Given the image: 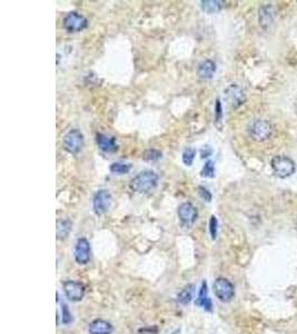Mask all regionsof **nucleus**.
I'll return each instance as SVG.
<instances>
[{
	"instance_id": "nucleus-1",
	"label": "nucleus",
	"mask_w": 297,
	"mask_h": 334,
	"mask_svg": "<svg viewBox=\"0 0 297 334\" xmlns=\"http://www.w3.org/2000/svg\"><path fill=\"white\" fill-rule=\"evenodd\" d=\"M157 184L158 175L154 171H150V169L140 172L130 181V186L134 191L142 194H147L154 191Z\"/></svg>"
},
{
	"instance_id": "nucleus-2",
	"label": "nucleus",
	"mask_w": 297,
	"mask_h": 334,
	"mask_svg": "<svg viewBox=\"0 0 297 334\" xmlns=\"http://www.w3.org/2000/svg\"><path fill=\"white\" fill-rule=\"evenodd\" d=\"M270 165L272 168H273L275 175L280 178H286L292 176L295 173L296 169L293 159H290V157L284 155L274 156L273 159H272Z\"/></svg>"
},
{
	"instance_id": "nucleus-3",
	"label": "nucleus",
	"mask_w": 297,
	"mask_h": 334,
	"mask_svg": "<svg viewBox=\"0 0 297 334\" xmlns=\"http://www.w3.org/2000/svg\"><path fill=\"white\" fill-rule=\"evenodd\" d=\"M84 135L78 129H72L62 138L64 149L69 154H77L82 151L84 146Z\"/></svg>"
},
{
	"instance_id": "nucleus-4",
	"label": "nucleus",
	"mask_w": 297,
	"mask_h": 334,
	"mask_svg": "<svg viewBox=\"0 0 297 334\" xmlns=\"http://www.w3.org/2000/svg\"><path fill=\"white\" fill-rule=\"evenodd\" d=\"M216 297L222 302H230L235 295L234 285L224 277H218L212 284Z\"/></svg>"
},
{
	"instance_id": "nucleus-5",
	"label": "nucleus",
	"mask_w": 297,
	"mask_h": 334,
	"mask_svg": "<svg viewBox=\"0 0 297 334\" xmlns=\"http://www.w3.org/2000/svg\"><path fill=\"white\" fill-rule=\"evenodd\" d=\"M270 124L266 121H262V119H257L250 124L248 127V133L250 137L256 142H264L268 139L272 135Z\"/></svg>"
},
{
	"instance_id": "nucleus-6",
	"label": "nucleus",
	"mask_w": 297,
	"mask_h": 334,
	"mask_svg": "<svg viewBox=\"0 0 297 334\" xmlns=\"http://www.w3.org/2000/svg\"><path fill=\"white\" fill-rule=\"evenodd\" d=\"M64 293L72 302H80L86 294V287L82 283L68 280L62 283Z\"/></svg>"
},
{
	"instance_id": "nucleus-7",
	"label": "nucleus",
	"mask_w": 297,
	"mask_h": 334,
	"mask_svg": "<svg viewBox=\"0 0 297 334\" xmlns=\"http://www.w3.org/2000/svg\"><path fill=\"white\" fill-rule=\"evenodd\" d=\"M112 202V197L110 191H107V189H99L98 192H96L92 199L94 212H95L97 215H102V214H105L108 209L110 208Z\"/></svg>"
},
{
	"instance_id": "nucleus-8",
	"label": "nucleus",
	"mask_w": 297,
	"mask_h": 334,
	"mask_svg": "<svg viewBox=\"0 0 297 334\" xmlns=\"http://www.w3.org/2000/svg\"><path fill=\"white\" fill-rule=\"evenodd\" d=\"M62 25H64V28H65L67 32L78 33L87 28L88 21L86 17L82 16V15L72 12V13H69L67 16L64 18Z\"/></svg>"
},
{
	"instance_id": "nucleus-9",
	"label": "nucleus",
	"mask_w": 297,
	"mask_h": 334,
	"mask_svg": "<svg viewBox=\"0 0 297 334\" xmlns=\"http://www.w3.org/2000/svg\"><path fill=\"white\" fill-rule=\"evenodd\" d=\"M178 217L184 225H192L196 222L198 217L197 208L190 202L182 203L177 209Z\"/></svg>"
},
{
	"instance_id": "nucleus-10",
	"label": "nucleus",
	"mask_w": 297,
	"mask_h": 334,
	"mask_svg": "<svg viewBox=\"0 0 297 334\" xmlns=\"http://www.w3.org/2000/svg\"><path fill=\"white\" fill-rule=\"evenodd\" d=\"M90 244L85 237L79 238L75 246V261L79 265H86L90 261Z\"/></svg>"
},
{
	"instance_id": "nucleus-11",
	"label": "nucleus",
	"mask_w": 297,
	"mask_h": 334,
	"mask_svg": "<svg viewBox=\"0 0 297 334\" xmlns=\"http://www.w3.org/2000/svg\"><path fill=\"white\" fill-rule=\"evenodd\" d=\"M225 95H226L227 102L230 103V106L235 107V108L240 106V105L244 104L246 101L244 91H242L240 86H237V85L235 84H232L230 85V86L226 88Z\"/></svg>"
},
{
	"instance_id": "nucleus-12",
	"label": "nucleus",
	"mask_w": 297,
	"mask_h": 334,
	"mask_svg": "<svg viewBox=\"0 0 297 334\" xmlns=\"http://www.w3.org/2000/svg\"><path fill=\"white\" fill-rule=\"evenodd\" d=\"M88 332L89 334H112L114 325L102 318H96L89 323Z\"/></svg>"
},
{
	"instance_id": "nucleus-13",
	"label": "nucleus",
	"mask_w": 297,
	"mask_h": 334,
	"mask_svg": "<svg viewBox=\"0 0 297 334\" xmlns=\"http://www.w3.org/2000/svg\"><path fill=\"white\" fill-rule=\"evenodd\" d=\"M96 143L100 151L104 153H114L117 151V144L115 137L108 136L106 134L99 133L96 135Z\"/></svg>"
},
{
	"instance_id": "nucleus-14",
	"label": "nucleus",
	"mask_w": 297,
	"mask_h": 334,
	"mask_svg": "<svg viewBox=\"0 0 297 334\" xmlns=\"http://www.w3.org/2000/svg\"><path fill=\"white\" fill-rule=\"evenodd\" d=\"M195 304L197 306L204 308L205 311H208V312L212 311V300L208 296V286H207L206 281L202 282V285L200 288V292H198V295L196 297Z\"/></svg>"
},
{
	"instance_id": "nucleus-15",
	"label": "nucleus",
	"mask_w": 297,
	"mask_h": 334,
	"mask_svg": "<svg viewBox=\"0 0 297 334\" xmlns=\"http://www.w3.org/2000/svg\"><path fill=\"white\" fill-rule=\"evenodd\" d=\"M197 73L202 79H212L216 73V64L210 59H206L200 64Z\"/></svg>"
},
{
	"instance_id": "nucleus-16",
	"label": "nucleus",
	"mask_w": 297,
	"mask_h": 334,
	"mask_svg": "<svg viewBox=\"0 0 297 334\" xmlns=\"http://www.w3.org/2000/svg\"><path fill=\"white\" fill-rule=\"evenodd\" d=\"M274 9L270 5L260 7V24L263 28H267L274 22Z\"/></svg>"
},
{
	"instance_id": "nucleus-17",
	"label": "nucleus",
	"mask_w": 297,
	"mask_h": 334,
	"mask_svg": "<svg viewBox=\"0 0 297 334\" xmlns=\"http://www.w3.org/2000/svg\"><path fill=\"white\" fill-rule=\"evenodd\" d=\"M72 230V224L69 219H59L57 222V237L65 240Z\"/></svg>"
},
{
	"instance_id": "nucleus-18",
	"label": "nucleus",
	"mask_w": 297,
	"mask_h": 334,
	"mask_svg": "<svg viewBox=\"0 0 297 334\" xmlns=\"http://www.w3.org/2000/svg\"><path fill=\"white\" fill-rule=\"evenodd\" d=\"M222 5H224L222 2H218V0H202V2H200L202 12L207 14H216L220 12Z\"/></svg>"
},
{
	"instance_id": "nucleus-19",
	"label": "nucleus",
	"mask_w": 297,
	"mask_h": 334,
	"mask_svg": "<svg viewBox=\"0 0 297 334\" xmlns=\"http://www.w3.org/2000/svg\"><path fill=\"white\" fill-rule=\"evenodd\" d=\"M192 295H194V285L190 284V285L185 286L180 293H178L177 301L182 304V305H187V304H190L192 302Z\"/></svg>"
},
{
	"instance_id": "nucleus-20",
	"label": "nucleus",
	"mask_w": 297,
	"mask_h": 334,
	"mask_svg": "<svg viewBox=\"0 0 297 334\" xmlns=\"http://www.w3.org/2000/svg\"><path fill=\"white\" fill-rule=\"evenodd\" d=\"M110 169L112 174H115V175H124V174H127L130 171V164L116 162L112 164Z\"/></svg>"
},
{
	"instance_id": "nucleus-21",
	"label": "nucleus",
	"mask_w": 297,
	"mask_h": 334,
	"mask_svg": "<svg viewBox=\"0 0 297 334\" xmlns=\"http://www.w3.org/2000/svg\"><path fill=\"white\" fill-rule=\"evenodd\" d=\"M196 156V149L188 147L186 148L184 152H182V163L185 164L186 166H192V163H194V159Z\"/></svg>"
},
{
	"instance_id": "nucleus-22",
	"label": "nucleus",
	"mask_w": 297,
	"mask_h": 334,
	"mask_svg": "<svg viewBox=\"0 0 297 334\" xmlns=\"http://www.w3.org/2000/svg\"><path fill=\"white\" fill-rule=\"evenodd\" d=\"M200 175L206 178H212L215 176V163L212 161H207L205 165L202 166L200 171Z\"/></svg>"
},
{
	"instance_id": "nucleus-23",
	"label": "nucleus",
	"mask_w": 297,
	"mask_h": 334,
	"mask_svg": "<svg viewBox=\"0 0 297 334\" xmlns=\"http://www.w3.org/2000/svg\"><path fill=\"white\" fill-rule=\"evenodd\" d=\"M162 152L158 149H148L142 154V159L146 162H157L162 158Z\"/></svg>"
},
{
	"instance_id": "nucleus-24",
	"label": "nucleus",
	"mask_w": 297,
	"mask_h": 334,
	"mask_svg": "<svg viewBox=\"0 0 297 334\" xmlns=\"http://www.w3.org/2000/svg\"><path fill=\"white\" fill-rule=\"evenodd\" d=\"M62 322L64 324H66V325H68V324H70L72 322V315L70 311H69L68 305L66 303L62 304Z\"/></svg>"
},
{
	"instance_id": "nucleus-25",
	"label": "nucleus",
	"mask_w": 297,
	"mask_h": 334,
	"mask_svg": "<svg viewBox=\"0 0 297 334\" xmlns=\"http://www.w3.org/2000/svg\"><path fill=\"white\" fill-rule=\"evenodd\" d=\"M217 231H218V221H217L216 216L212 215L210 219V233L212 240H216Z\"/></svg>"
},
{
	"instance_id": "nucleus-26",
	"label": "nucleus",
	"mask_w": 297,
	"mask_h": 334,
	"mask_svg": "<svg viewBox=\"0 0 297 334\" xmlns=\"http://www.w3.org/2000/svg\"><path fill=\"white\" fill-rule=\"evenodd\" d=\"M198 194L202 197V199H204L206 202H210L212 201V193L204 186H198Z\"/></svg>"
},
{
	"instance_id": "nucleus-27",
	"label": "nucleus",
	"mask_w": 297,
	"mask_h": 334,
	"mask_svg": "<svg viewBox=\"0 0 297 334\" xmlns=\"http://www.w3.org/2000/svg\"><path fill=\"white\" fill-rule=\"evenodd\" d=\"M222 119V103L220 99L216 101L215 105V122L220 123Z\"/></svg>"
},
{
	"instance_id": "nucleus-28",
	"label": "nucleus",
	"mask_w": 297,
	"mask_h": 334,
	"mask_svg": "<svg viewBox=\"0 0 297 334\" xmlns=\"http://www.w3.org/2000/svg\"><path fill=\"white\" fill-rule=\"evenodd\" d=\"M212 154V149L210 146H204L200 149V156L202 158H207L210 157Z\"/></svg>"
}]
</instances>
